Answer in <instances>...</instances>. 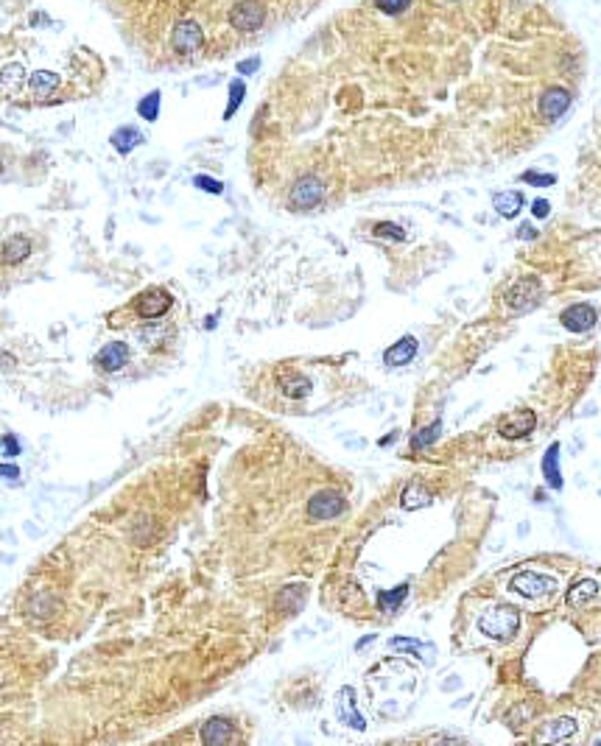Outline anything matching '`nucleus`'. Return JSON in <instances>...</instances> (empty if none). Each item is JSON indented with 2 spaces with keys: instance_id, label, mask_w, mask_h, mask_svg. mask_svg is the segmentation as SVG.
Returning <instances> with one entry per match:
<instances>
[{
  "instance_id": "1",
  "label": "nucleus",
  "mask_w": 601,
  "mask_h": 746,
  "mask_svg": "<svg viewBox=\"0 0 601 746\" xmlns=\"http://www.w3.org/2000/svg\"><path fill=\"white\" fill-rule=\"evenodd\" d=\"M478 629L481 635L492 637V640H509L517 635L520 629V612L515 607H492L478 618Z\"/></svg>"
},
{
  "instance_id": "2",
  "label": "nucleus",
  "mask_w": 601,
  "mask_h": 746,
  "mask_svg": "<svg viewBox=\"0 0 601 746\" xmlns=\"http://www.w3.org/2000/svg\"><path fill=\"white\" fill-rule=\"evenodd\" d=\"M509 590L523 596V598H548L559 590V582L551 576V573H540V571H520L509 579Z\"/></svg>"
},
{
  "instance_id": "3",
  "label": "nucleus",
  "mask_w": 601,
  "mask_h": 746,
  "mask_svg": "<svg viewBox=\"0 0 601 746\" xmlns=\"http://www.w3.org/2000/svg\"><path fill=\"white\" fill-rule=\"evenodd\" d=\"M540 296H543V285H540V280H534V277H520L509 291H506V305L512 308V310H531L537 302H540Z\"/></svg>"
},
{
  "instance_id": "4",
  "label": "nucleus",
  "mask_w": 601,
  "mask_h": 746,
  "mask_svg": "<svg viewBox=\"0 0 601 746\" xmlns=\"http://www.w3.org/2000/svg\"><path fill=\"white\" fill-rule=\"evenodd\" d=\"M322 196H325V184L316 176H302V179L294 182V188L288 193V202H291L294 210H311V207H316L322 202Z\"/></svg>"
},
{
  "instance_id": "5",
  "label": "nucleus",
  "mask_w": 601,
  "mask_h": 746,
  "mask_svg": "<svg viewBox=\"0 0 601 746\" xmlns=\"http://www.w3.org/2000/svg\"><path fill=\"white\" fill-rule=\"evenodd\" d=\"M171 305H173V296L165 288H148L134 299V310L143 319H159L171 310Z\"/></svg>"
},
{
  "instance_id": "6",
  "label": "nucleus",
  "mask_w": 601,
  "mask_h": 746,
  "mask_svg": "<svg viewBox=\"0 0 601 746\" xmlns=\"http://www.w3.org/2000/svg\"><path fill=\"white\" fill-rule=\"evenodd\" d=\"M344 509H347V500L333 489H322L308 500V517L311 520H330V517H338Z\"/></svg>"
},
{
  "instance_id": "7",
  "label": "nucleus",
  "mask_w": 601,
  "mask_h": 746,
  "mask_svg": "<svg viewBox=\"0 0 601 746\" xmlns=\"http://www.w3.org/2000/svg\"><path fill=\"white\" fill-rule=\"evenodd\" d=\"M266 20V12L258 0H238V3L230 9V23L238 31H258Z\"/></svg>"
},
{
  "instance_id": "8",
  "label": "nucleus",
  "mask_w": 601,
  "mask_h": 746,
  "mask_svg": "<svg viewBox=\"0 0 601 746\" xmlns=\"http://www.w3.org/2000/svg\"><path fill=\"white\" fill-rule=\"evenodd\" d=\"M205 34H202V26L193 23V20H182L173 26V34H171V45L176 54H193L198 45H202Z\"/></svg>"
},
{
  "instance_id": "9",
  "label": "nucleus",
  "mask_w": 601,
  "mask_h": 746,
  "mask_svg": "<svg viewBox=\"0 0 601 746\" xmlns=\"http://www.w3.org/2000/svg\"><path fill=\"white\" fill-rule=\"evenodd\" d=\"M559 322H562V327L570 330V333H587V330H593V324L598 322V316H595V308H593V305L579 302V305L565 308L562 316H559Z\"/></svg>"
},
{
  "instance_id": "10",
  "label": "nucleus",
  "mask_w": 601,
  "mask_h": 746,
  "mask_svg": "<svg viewBox=\"0 0 601 746\" xmlns=\"http://www.w3.org/2000/svg\"><path fill=\"white\" fill-rule=\"evenodd\" d=\"M568 106H570V93H568L565 87H551V90H545L543 98H540V115H543L545 120H556V118H562Z\"/></svg>"
},
{
  "instance_id": "11",
  "label": "nucleus",
  "mask_w": 601,
  "mask_h": 746,
  "mask_svg": "<svg viewBox=\"0 0 601 746\" xmlns=\"http://www.w3.org/2000/svg\"><path fill=\"white\" fill-rule=\"evenodd\" d=\"M417 338L414 335H403L400 338L397 344H391L386 352H383V363L386 366H406V363H412L414 360V355H417Z\"/></svg>"
},
{
  "instance_id": "12",
  "label": "nucleus",
  "mask_w": 601,
  "mask_h": 746,
  "mask_svg": "<svg viewBox=\"0 0 601 746\" xmlns=\"http://www.w3.org/2000/svg\"><path fill=\"white\" fill-rule=\"evenodd\" d=\"M534 425H537L534 411H520V414L506 417V420L498 425V434H501L504 439H520V436L531 434V431H534Z\"/></svg>"
},
{
  "instance_id": "13",
  "label": "nucleus",
  "mask_w": 601,
  "mask_h": 746,
  "mask_svg": "<svg viewBox=\"0 0 601 746\" xmlns=\"http://www.w3.org/2000/svg\"><path fill=\"white\" fill-rule=\"evenodd\" d=\"M205 746H221V743H230L235 738V729L227 718H210L208 724H202V732H198Z\"/></svg>"
},
{
  "instance_id": "14",
  "label": "nucleus",
  "mask_w": 601,
  "mask_h": 746,
  "mask_svg": "<svg viewBox=\"0 0 601 746\" xmlns=\"http://www.w3.org/2000/svg\"><path fill=\"white\" fill-rule=\"evenodd\" d=\"M336 713H338L341 724H347V727H355V729H364L366 727L364 718H361V713H358V707H355L352 688H341L338 690V696H336Z\"/></svg>"
},
{
  "instance_id": "15",
  "label": "nucleus",
  "mask_w": 601,
  "mask_h": 746,
  "mask_svg": "<svg viewBox=\"0 0 601 746\" xmlns=\"http://www.w3.org/2000/svg\"><path fill=\"white\" fill-rule=\"evenodd\" d=\"M126 360H129V347L123 341H112L95 355V363L104 372H118L120 366H126Z\"/></svg>"
},
{
  "instance_id": "16",
  "label": "nucleus",
  "mask_w": 601,
  "mask_h": 746,
  "mask_svg": "<svg viewBox=\"0 0 601 746\" xmlns=\"http://www.w3.org/2000/svg\"><path fill=\"white\" fill-rule=\"evenodd\" d=\"M280 389L291 400H302L311 395V381L299 372H280Z\"/></svg>"
},
{
  "instance_id": "17",
  "label": "nucleus",
  "mask_w": 601,
  "mask_h": 746,
  "mask_svg": "<svg viewBox=\"0 0 601 746\" xmlns=\"http://www.w3.org/2000/svg\"><path fill=\"white\" fill-rule=\"evenodd\" d=\"M543 478L551 489H562V473H559V445L554 442L543 456Z\"/></svg>"
},
{
  "instance_id": "18",
  "label": "nucleus",
  "mask_w": 601,
  "mask_h": 746,
  "mask_svg": "<svg viewBox=\"0 0 601 746\" xmlns=\"http://www.w3.org/2000/svg\"><path fill=\"white\" fill-rule=\"evenodd\" d=\"M492 207L498 210V216H504V219H515V216L523 210V193H517V191L495 193V196H492Z\"/></svg>"
},
{
  "instance_id": "19",
  "label": "nucleus",
  "mask_w": 601,
  "mask_h": 746,
  "mask_svg": "<svg viewBox=\"0 0 601 746\" xmlns=\"http://www.w3.org/2000/svg\"><path fill=\"white\" fill-rule=\"evenodd\" d=\"M109 143L115 145V151H118V154H129V151H134V148L143 143V134H140L134 126H120V129H115V132H112Z\"/></svg>"
},
{
  "instance_id": "20",
  "label": "nucleus",
  "mask_w": 601,
  "mask_h": 746,
  "mask_svg": "<svg viewBox=\"0 0 601 746\" xmlns=\"http://www.w3.org/2000/svg\"><path fill=\"white\" fill-rule=\"evenodd\" d=\"M598 596V582H593V579H582V582H576L570 590H568V604L570 607H584L587 601H593Z\"/></svg>"
},
{
  "instance_id": "21",
  "label": "nucleus",
  "mask_w": 601,
  "mask_h": 746,
  "mask_svg": "<svg viewBox=\"0 0 601 746\" xmlns=\"http://www.w3.org/2000/svg\"><path fill=\"white\" fill-rule=\"evenodd\" d=\"M428 503H431V492L423 489L420 484H409V486L403 489V495H400V506H403L406 511L420 509V506H428Z\"/></svg>"
},
{
  "instance_id": "22",
  "label": "nucleus",
  "mask_w": 601,
  "mask_h": 746,
  "mask_svg": "<svg viewBox=\"0 0 601 746\" xmlns=\"http://www.w3.org/2000/svg\"><path fill=\"white\" fill-rule=\"evenodd\" d=\"M31 255V241L29 238H9L6 241V246H3V263L6 266H12V263H20V260H26Z\"/></svg>"
},
{
  "instance_id": "23",
  "label": "nucleus",
  "mask_w": 601,
  "mask_h": 746,
  "mask_svg": "<svg viewBox=\"0 0 601 746\" xmlns=\"http://www.w3.org/2000/svg\"><path fill=\"white\" fill-rule=\"evenodd\" d=\"M406 596H409V585H400L397 590H380V593L375 596V601H377L380 612H394L400 604L406 601Z\"/></svg>"
},
{
  "instance_id": "24",
  "label": "nucleus",
  "mask_w": 601,
  "mask_h": 746,
  "mask_svg": "<svg viewBox=\"0 0 601 746\" xmlns=\"http://www.w3.org/2000/svg\"><path fill=\"white\" fill-rule=\"evenodd\" d=\"M576 732V721L573 718H556L548 724L545 732H540V740H565Z\"/></svg>"
},
{
  "instance_id": "25",
  "label": "nucleus",
  "mask_w": 601,
  "mask_h": 746,
  "mask_svg": "<svg viewBox=\"0 0 601 746\" xmlns=\"http://www.w3.org/2000/svg\"><path fill=\"white\" fill-rule=\"evenodd\" d=\"M29 87H31L34 95H48L51 90L59 87V76L51 73V70H37V73L29 79Z\"/></svg>"
},
{
  "instance_id": "26",
  "label": "nucleus",
  "mask_w": 601,
  "mask_h": 746,
  "mask_svg": "<svg viewBox=\"0 0 601 746\" xmlns=\"http://www.w3.org/2000/svg\"><path fill=\"white\" fill-rule=\"evenodd\" d=\"M159 101H162L159 90H154V93L143 95V98H140V104H137V115H140L143 120H157V118H159Z\"/></svg>"
},
{
  "instance_id": "27",
  "label": "nucleus",
  "mask_w": 601,
  "mask_h": 746,
  "mask_svg": "<svg viewBox=\"0 0 601 746\" xmlns=\"http://www.w3.org/2000/svg\"><path fill=\"white\" fill-rule=\"evenodd\" d=\"M439 431H442V420H434L431 425H426L423 431H417V436L412 439V447H414V450H423V447L434 445V442L439 439Z\"/></svg>"
},
{
  "instance_id": "28",
  "label": "nucleus",
  "mask_w": 601,
  "mask_h": 746,
  "mask_svg": "<svg viewBox=\"0 0 601 746\" xmlns=\"http://www.w3.org/2000/svg\"><path fill=\"white\" fill-rule=\"evenodd\" d=\"M244 95H247V84H244L241 79H235V81L230 84V104H227V112H224V118H227V120H230V118L235 115V109L241 106Z\"/></svg>"
},
{
  "instance_id": "29",
  "label": "nucleus",
  "mask_w": 601,
  "mask_h": 746,
  "mask_svg": "<svg viewBox=\"0 0 601 746\" xmlns=\"http://www.w3.org/2000/svg\"><path fill=\"white\" fill-rule=\"evenodd\" d=\"M20 84H23V68L20 65H6L3 68V90L15 93V90H20Z\"/></svg>"
},
{
  "instance_id": "30",
  "label": "nucleus",
  "mask_w": 601,
  "mask_h": 746,
  "mask_svg": "<svg viewBox=\"0 0 601 746\" xmlns=\"http://www.w3.org/2000/svg\"><path fill=\"white\" fill-rule=\"evenodd\" d=\"M375 235H377V238H389V241H403V238H406L403 227H397V224H391V221H380V224H375Z\"/></svg>"
},
{
  "instance_id": "31",
  "label": "nucleus",
  "mask_w": 601,
  "mask_h": 746,
  "mask_svg": "<svg viewBox=\"0 0 601 746\" xmlns=\"http://www.w3.org/2000/svg\"><path fill=\"white\" fill-rule=\"evenodd\" d=\"M193 184H196V188H202L205 193H213V196H219V193H224V184H221L219 179H213V176H205V173H198V176H193Z\"/></svg>"
},
{
  "instance_id": "32",
  "label": "nucleus",
  "mask_w": 601,
  "mask_h": 746,
  "mask_svg": "<svg viewBox=\"0 0 601 746\" xmlns=\"http://www.w3.org/2000/svg\"><path fill=\"white\" fill-rule=\"evenodd\" d=\"M377 9L386 12V15H403L409 6H412V0H375Z\"/></svg>"
},
{
  "instance_id": "33",
  "label": "nucleus",
  "mask_w": 601,
  "mask_h": 746,
  "mask_svg": "<svg viewBox=\"0 0 601 746\" xmlns=\"http://www.w3.org/2000/svg\"><path fill=\"white\" fill-rule=\"evenodd\" d=\"M520 179H523V182H529V184H537V188H548V184H554V182H556V176H554V173H537V170H526Z\"/></svg>"
},
{
  "instance_id": "34",
  "label": "nucleus",
  "mask_w": 601,
  "mask_h": 746,
  "mask_svg": "<svg viewBox=\"0 0 601 746\" xmlns=\"http://www.w3.org/2000/svg\"><path fill=\"white\" fill-rule=\"evenodd\" d=\"M389 646H391V649H406V651H414V654H420V651H423V643L409 640V637H391V640H389Z\"/></svg>"
},
{
  "instance_id": "35",
  "label": "nucleus",
  "mask_w": 601,
  "mask_h": 746,
  "mask_svg": "<svg viewBox=\"0 0 601 746\" xmlns=\"http://www.w3.org/2000/svg\"><path fill=\"white\" fill-rule=\"evenodd\" d=\"M20 456V442L12 434H3V459H17Z\"/></svg>"
},
{
  "instance_id": "36",
  "label": "nucleus",
  "mask_w": 601,
  "mask_h": 746,
  "mask_svg": "<svg viewBox=\"0 0 601 746\" xmlns=\"http://www.w3.org/2000/svg\"><path fill=\"white\" fill-rule=\"evenodd\" d=\"M258 65H260V59H258V56H252V59H247V62H241V65H238V73L252 76V73L258 70Z\"/></svg>"
},
{
  "instance_id": "37",
  "label": "nucleus",
  "mask_w": 601,
  "mask_h": 746,
  "mask_svg": "<svg viewBox=\"0 0 601 746\" xmlns=\"http://www.w3.org/2000/svg\"><path fill=\"white\" fill-rule=\"evenodd\" d=\"M548 210H551V205H548L545 199H537V202L531 205V213H534V219H545V216H548Z\"/></svg>"
},
{
  "instance_id": "38",
  "label": "nucleus",
  "mask_w": 601,
  "mask_h": 746,
  "mask_svg": "<svg viewBox=\"0 0 601 746\" xmlns=\"http://www.w3.org/2000/svg\"><path fill=\"white\" fill-rule=\"evenodd\" d=\"M0 473H3L6 481H17V478H20V470H17L15 464H9V461H6L3 467H0Z\"/></svg>"
},
{
  "instance_id": "39",
  "label": "nucleus",
  "mask_w": 601,
  "mask_h": 746,
  "mask_svg": "<svg viewBox=\"0 0 601 746\" xmlns=\"http://www.w3.org/2000/svg\"><path fill=\"white\" fill-rule=\"evenodd\" d=\"M517 238H523V241H534V238H537V230H534L531 224H523V227L517 230Z\"/></svg>"
},
{
  "instance_id": "40",
  "label": "nucleus",
  "mask_w": 601,
  "mask_h": 746,
  "mask_svg": "<svg viewBox=\"0 0 601 746\" xmlns=\"http://www.w3.org/2000/svg\"><path fill=\"white\" fill-rule=\"evenodd\" d=\"M369 640H375V635H369V637H364V640H358V649H364Z\"/></svg>"
}]
</instances>
